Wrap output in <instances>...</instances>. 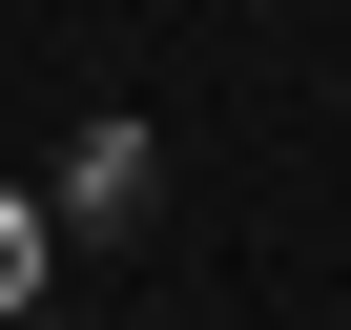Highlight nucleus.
Segmentation results:
<instances>
[{
	"mask_svg": "<svg viewBox=\"0 0 351 330\" xmlns=\"http://www.w3.org/2000/svg\"><path fill=\"white\" fill-rule=\"evenodd\" d=\"M145 186H165L145 124H83V144H62V207H83V227H145Z\"/></svg>",
	"mask_w": 351,
	"mask_h": 330,
	"instance_id": "1",
	"label": "nucleus"
},
{
	"mask_svg": "<svg viewBox=\"0 0 351 330\" xmlns=\"http://www.w3.org/2000/svg\"><path fill=\"white\" fill-rule=\"evenodd\" d=\"M21 289H42V207L0 186V309H21Z\"/></svg>",
	"mask_w": 351,
	"mask_h": 330,
	"instance_id": "2",
	"label": "nucleus"
}]
</instances>
